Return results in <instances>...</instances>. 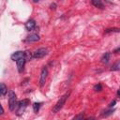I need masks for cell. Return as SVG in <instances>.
<instances>
[{"mask_svg": "<svg viewBox=\"0 0 120 120\" xmlns=\"http://www.w3.org/2000/svg\"><path fill=\"white\" fill-rule=\"evenodd\" d=\"M69 94H70V92H68V93L64 94V95H63V96L58 99V101L56 102V104H55V105H54V107L52 108V112L56 113V112H58L63 108V106L65 105V103H66V101H67L68 98L69 97Z\"/></svg>", "mask_w": 120, "mask_h": 120, "instance_id": "cell-1", "label": "cell"}, {"mask_svg": "<svg viewBox=\"0 0 120 120\" xmlns=\"http://www.w3.org/2000/svg\"><path fill=\"white\" fill-rule=\"evenodd\" d=\"M113 52H114V53H118V52H120V48H117V49H115V50L113 51Z\"/></svg>", "mask_w": 120, "mask_h": 120, "instance_id": "cell-22", "label": "cell"}, {"mask_svg": "<svg viewBox=\"0 0 120 120\" xmlns=\"http://www.w3.org/2000/svg\"><path fill=\"white\" fill-rule=\"evenodd\" d=\"M24 58L26 59V60H30V59H32L33 58V53L31 54V52H24Z\"/></svg>", "mask_w": 120, "mask_h": 120, "instance_id": "cell-17", "label": "cell"}, {"mask_svg": "<svg viewBox=\"0 0 120 120\" xmlns=\"http://www.w3.org/2000/svg\"><path fill=\"white\" fill-rule=\"evenodd\" d=\"M4 113V109H3V106H1V114Z\"/></svg>", "mask_w": 120, "mask_h": 120, "instance_id": "cell-24", "label": "cell"}, {"mask_svg": "<svg viewBox=\"0 0 120 120\" xmlns=\"http://www.w3.org/2000/svg\"><path fill=\"white\" fill-rule=\"evenodd\" d=\"M28 105H29V100H28V99H22V100L19 101V102H18V105H17V106H18L17 113H18V114L22 113V112H24L25 108H26Z\"/></svg>", "mask_w": 120, "mask_h": 120, "instance_id": "cell-4", "label": "cell"}, {"mask_svg": "<svg viewBox=\"0 0 120 120\" xmlns=\"http://www.w3.org/2000/svg\"><path fill=\"white\" fill-rule=\"evenodd\" d=\"M112 71H117V70H120V60H117L116 62L113 63V65L110 68Z\"/></svg>", "mask_w": 120, "mask_h": 120, "instance_id": "cell-13", "label": "cell"}, {"mask_svg": "<svg viewBox=\"0 0 120 120\" xmlns=\"http://www.w3.org/2000/svg\"><path fill=\"white\" fill-rule=\"evenodd\" d=\"M50 8H51L52 9H55V8H56V4H55V3H52V4H51Z\"/></svg>", "mask_w": 120, "mask_h": 120, "instance_id": "cell-20", "label": "cell"}, {"mask_svg": "<svg viewBox=\"0 0 120 120\" xmlns=\"http://www.w3.org/2000/svg\"><path fill=\"white\" fill-rule=\"evenodd\" d=\"M84 119V112H81L77 114L75 117H73L71 120H83Z\"/></svg>", "mask_w": 120, "mask_h": 120, "instance_id": "cell-14", "label": "cell"}, {"mask_svg": "<svg viewBox=\"0 0 120 120\" xmlns=\"http://www.w3.org/2000/svg\"><path fill=\"white\" fill-rule=\"evenodd\" d=\"M83 120H95V118H94V117H89V118H87V119H83Z\"/></svg>", "mask_w": 120, "mask_h": 120, "instance_id": "cell-23", "label": "cell"}, {"mask_svg": "<svg viewBox=\"0 0 120 120\" xmlns=\"http://www.w3.org/2000/svg\"><path fill=\"white\" fill-rule=\"evenodd\" d=\"M38 40H39V36L37 35V34L28 36V37L24 39L25 42H36V41H38Z\"/></svg>", "mask_w": 120, "mask_h": 120, "instance_id": "cell-9", "label": "cell"}, {"mask_svg": "<svg viewBox=\"0 0 120 120\" xmlns=\"http://www.w3.org/2000/svg\"><path fill=\"white\" fill-rule=\"evenodd\" d=\"M112 32H120V29L119 28H116V27H113V28H108L105 30V34H108V33H112Z\"/></svg>", "mask_w": 120, "mask_h": 120, "instance_id": "cell-15", "label": "cell"}, {"mask_svg": "<svg viewBox=\"0 0 120 120\" xmlns=\"http://www.w3.org/2000/svg\"><path fill=\"white\" fill-rule=\"evenodd\" d=\"M40 106H41V103L40 102H38V103H34V105H33V108H34V111L36 112H38V110H39V108H40Z\"/></svg>", "mask_w": 120, "mask_h": 120, "instance_id": "cell-18", "label": "cell"}, {"mask_svg": "<svg viewBox=\"0 0 120 120\" xmlns=\"http://www.w3.org/2000/svg\"><path fill=\"white\" fill-rule=\"evenodd\" d=\"M110 58H111V53H110L109 52H105V53L101 56V62L104 63V64H107V63L109 62Z\"/></svg>", "mask_w": 120, "mask_h": 120, "instance_id": "cell-11", "label": "cell"}, {"mask_svg": "<svg viewBox=\"0 0 120 120\" xmlns=\"http://www.w3.org/2000/svg\"><path fill=\"white\" fill-rule=\"evenodd\" d=\"M91 3H92V5L95 6L96 8H104V5H103V3H102L100 0H92Z\"/></svg>", "mask_w": 120, "mask_h": 120, "instance_id": "cell-12", "label": "cell"}, {"mask_svg": "<svg viewBox=\"0 0 120 120\" xmlns=\"http://www.w3.org/2000/svg\"><path fill=\"white\" fill-rule=\"evenodd\" d=\"M117 97H118V98H120V89L117 91Z\"/></svg>", "mask_w": 120, "mask_h": 120, "instance_id": "cell-25", "label": "cell"}, {"mask_svg": "<svg viewBox=\"0 0 120 120\" xmlns=\"http://www.w3.org/2000/svg\"><path fill=\"white\" fill-rule=\"evenodd\" d=\"M24 57V52H22V51H17V52H13L11 55H10V58H11V60H13V61H18V60H20L21 58H23Z\"/></svg>", "mask_w": 120, "mask_h": 120, "instance_id": "cell-6", "label": "cell"}, {"mask_svg": "<svg viewBox=\"0 0 120 120\" xmlns=\"http://www.w3.org/2000/svg\"><path fill=\"white\" fill-rule=\"evenodd\" d=\"M25 62H26V59L23 57V58H21L20 60L17 61V68H18V70L19 72H22L23 70V68H24V65H25Z\"/></svg>", "mask_w": 120, "mask_h": 120, "instance_id": "cell-8", "label": "cell"}, {"mask_svg": "<svg viewBox=\"0 0 120 120\" xmlns=\"http://www.w3.org/2000/svg\"><path fill=\"white\" fill-rule=\"evenodd\" d=\"M113 112H114V110L113 109H111V110H108V111H106L101 116L102 117H107V116H109V115H111V114H112L113 113Z\"/></svg>", "mask_w": 120, "mask_h": 120, "instance_id": "cell-16", "label": "cell"}, {"mask_svg": "<svg viewBox=\"0 0 120 120\" xmlns=\"http://www.w3.org/2000/svg\"><path fill=\"white\" fill-rule=\"evenodd\" d=\"M115 103H116V101H115V100H112V101L109 104V107H112V106H114V104H115Z\"/></svg>", "mask_w": 120, "mask_h": 120, "instance_id": "cell-21", "label": "cell"}, {"mask_svg": "<svg viewBox=\"0 0 120 120\" xmlns=\"http://www.w3.org/2000/svg\"><path fill=\"white\" fill-rule=\"evenodd\" d=\"M36 28V22L34 20H28L25 22V29L27 31H32Z\"/></svg>", "mask_w": 120, "mask_h": 120, "instance_id": "cell-7", "label": "cell"}, {"mask_svg": "<svg viewBox=\"0 0 120 120\" xmlns=\"http://www.w3.org/2000/svg\"><path fill=\"white\" fill-rule=\"evenodd\" d=\"M7 93H8V87L6 86V84L4 82H1V84H0V95H1V97H5Z\"/></svg>", "mask_w": 120, "mask_h": 120, "instance_id": "cell-10", "label": "cell"}, {"mask_svg": "<svg viewBox=\"0 0 120 120\" xmlns=\"http://www.w3.org/2000/svg\"><path fill=\"white\" fill-rule=\"evenodd\" d=\"M47 75H48V69L46 67H44L41 70V73H40V78H39V86L42 87L44 84H45V82H46V79H47Z\"/></svg>", "mask_w": 120, "mask_h": 120, "instance_id": "cell-5", "label": "cell"}, {"mask_svg": "<svg viewBox=\"0 0 120 120\" xmlns=\"http://www.w3.org/2000/svg\"><path fill=\"white\" fill-rule=\"evenodd\" d=\"M94 90L95 91H101L102 90V85L100 84V83H98V84H96L95 86H94Z\"/></svg>", "mask_w": 120, "mask_h": 120, "instance_id": "cell-19", "label": "cell"}, {"mask_svg": "<svg viewBox=\"0 0 120 120\" xmlns=\"http://www.w3.org/2000/svg\"><path fill=\"white\" fill-rule=\"evenodd\" d=\"M18 105L17 103V96L14 91L10 90L8 92V108L12 112L15 110V107Z\"/></svg>", "mask_w": 120, "mask_h": 120, "instance_id": "cell-2", "label": "cell"}, {"mask_svg": "<svg viewBox=\"0 0 120 120\" xmlns=\"http://www.w3.org/2000/svg\"><path fill=\"white\" fill-rule=\"evenodd\" d=\"M47 54H48V49L47 48H39L33 52V58L40 59V58H43Z\"/></svg>", "mask_w": 120, "mask_h": 120, "instance_id": "cell-3", "label": "cell"}]
</instances>
